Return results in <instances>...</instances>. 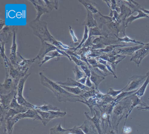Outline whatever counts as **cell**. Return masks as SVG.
Returning <instances> with one entry per match:
<instances>
[{
  "mask_svg": "<svg viewBox=\"0 0 149 134\" xmlns=\"http://www.w3.org/2000/svg\"><path fill=\"white\" fill-rule=\"evenodd\" d=\"M39 74L41 84L51 90L59 102H76L79 100H84V99L82 96L73 94L67 92L56 82H55L46 77L42 72H40Z\"/></svg>",
  "mask_w": 149,
  "mask_h": 134,
  "instance_id": "1",
  "label": "cell"
},
{
  "mask_svg": "<svg viewBox=\"0 0 149 134\" xmlns=\"http://www.w3.org/2000/svg\"><path fill=\"white\" fill-rule=\"evenodd\" d=\"M29 25L33 29L35 36L40 39L41 43L48 42L53 44L57 40L48 30L47 22L35 19L30 22Z\"/></svg>",
  "mask_w": 149,
  "mask_h": 134,
  "instance_id": "2",
  "label": "cell"
},
{
  "mask_svg": "<svg viewBox=\"0 0 149 134\" xmlns=\"http://www.w3.org/2000/svg\"><path fill=\"white\" fill-rule=\"evenodd\" d=\"M31 74H26L23 78H21L19 81L17 88V101L21 105L27 107L30 109H35L36 106L30 103L26 100L23 95V91L24 89L25 83L27 78Z\"/></svg>",
  "mask_w": 149,
  "mask_h": 134,
  "instance_id": "3",
  "label": "cell"
},
{
  "mask_svg": "<svg viewBox=\"0 0 149 134\" xmlns=\"http://www.w3.org/2000/svg\"><path fill=\"white\" fill-rule=\"evenodd\" d=\"M146 79L145 75H135L131 77L128 84L124 88V92H130L139 89L143 84Z\"/></svg>",
  "mask_w": 149,
  "mask_h": 134,
  "instance_id": "4",
  "label": "cell"
},
{
  "mask_svg": "<svg viewBox=\"0 0 149 134\" xmlns=\"http://www.w3.org/2000/svg\"><path fill=\"white\" fill-rule=\"evenodd\" d=\"M38 114L41 117L42 122L44 126H46L50 121L55 118L64 117L66 114V112L61 111H49L48 112H44L41 110L36 109Z\"/></svg>",
  "mask_w": 149,
  "mask_h": 134,
  "instance_id": "5",
  "label": "cell"
},
{
  "mask_svg": "<svg viewBox=\"0 0 149 134\" xmlns=\"http://www.w3.org/2000/svg\"><path fill=\"white\" fill-rule=\"evenodd\" d=\"M17 88L18 85H16L14 80L6 74L5 81L1 84V94H8L13 90H17Z\"/></svg>",
  "mask_w": 149,
  "mask_h": 134,
  "instance_id": "6",
  "label": "cell"
},
{
  "mask_svg": "<svg viewBox=\"0 0 149 134\" xmlns=\"http://www.w3.org/2000/svg\"><path fill=\"white\" fill-rule=\"evenodd\" d=\"M149 54V43H146L142 48L135 52L130 59V61L135 62L139 67L142 60Z\"/></svg>",
  "mask_w": 149,
  "mask_h": 134,
  "instance_id": "7",
  "label": "cell"
},
{
  "mask_svg": "<svg viewBox=\"0 0 149 134\" xmlns=\"http://www.w3.org/2000/svg\"><path fill=\"white\" fill-rule=\"evenodd\" d=\"M143 46V45L135 44L127 47H116L114 49V51L116 52L117 55L119 54L124 56L132 55L135 52L142 48Z\"/></svg>",
  "mask_w": 149,
  "mask_h": 134,
  "instance_id": "8",
  "label": "cell"
},
{
  "mask_svg": "<svg viewBox=\"0 0 149 134\" xmlns=\"http://www.w3.org/2000/svg\"><path fill=\"white\" fill-rule=\"evenodd\" d=\"M18 29L17 26H14L13 29V41L12 47H11V53L10 55V60L13 65H18V62H17V45L16 44V33Z\"/></svg>",
  "mask_w": 149,
  "mask_h": 134,
  "instance_id": "9",
  "label": "cell"
},
{
  "mask_svg": "<svg viewBox=\"0 0 149 134\" xmlns=\"http://www.w3.org/2000/svg\"><path fill=\"white\" fill-rule=\"evenodd\" d=\"M57 49V48L56 46L50 43L47 42L41 43L40 50L37 56L38 59L40 60V62H41L43 60L44 57L46 56V54L50 52L56 51Z\"/></svg>",
  "mask_w": 149,
  "mask_h": 134,
  "instance_id": "10",
  "label": "cell"
},
{
  "mask_svg": "<svg viewBox=\"0 0 149 134\" xmlns=\"http://www.w3.org/2000/svg\"><path fill=\"white\" fill-rule=\"evenodd\" d=\"M17 55L22 59V61L18 64V67L17 68L18 70L20 72H27L30 66L38 59V57L36 56L34 58L26 59L23 58L18 52L17 53Z\"/></svg>",
  "mask_w": 149,
  "mask_h": 134,
  "instance_id": "11",
  "label": "cell"
},
{
  "mask_svg": "<svg viewBox=\"0 0 149 134\" xmlns=\"http://www.w3.org/2000/svg\"><path fill=\"white\" fill-rule=\"evenodd\" d=\"M16 116L19 119H23V118H30L33 120H36L39 121H42L41 117L40 115L38 114L36 109H28L26 112L24 113H21L16 115Z\"/></svg>",
  "mask_w": 149,
  "mask_h": 134,
  "instance_id": "12",
  "label": "cell"
},
{
  "mask_svg": "<svg viewBox=\"0 0 149 134\" xmlns=\"http://www.w3.org/2000/svg\"><path fill=\"white\" fill-rule=\"evenodd\" d=\"M56 83L59 84V85L67 86L72 87H78L81 89H83V90H86V91H89L91 89H90V88H91L86 86L85 85H83V84H81V83L78 82L76 80H74L71 78H68L67 80L66 81H64V82L57 81Z\"/></svg>",
  "mask_w": 149,
  "mask_h": 134,
  "instance_id": "13",
  "label": "cell"
},
{
  "mask_svg": "<svg viewBox=\"0 0 149 134\" xmlns=\"http://www.w3.org/2000/svg\"><path fill=\"white\" fill-rule=\"evenodd\" d=\"M17 94V90H13L8 94H1V106L4 107H9L14 98L15 95Z\"/></svg>",
  "mask_w": 149,
  "mask_h": 134,
  "instance_id": "14",
  "label": "cell"
},
{
  "mask_svg": "<svg viewBox=\"0 0 149 134\" xmlns=\"http://www.w3.org/2000/svg\"><path fill=\"white\" fill-rule=\"evenodd\" d=\"M91 71V75L90 79L92 83H94L95 85V88L96 90H98V87L100 83L102 82V81L105 79V77L99 74L96 72L94 69L93 67L91 66L89 67Z\"/></svg>",
  "mask_w": 149,
  "mask_h": 134,
  "instance_id": "15",
  "label": "cell"
},
{
  "mask_svg": "<svg viewBox=\"0 0 149 134\" xmlns=\"http://www.w3.org/2000/svg\"><path fill=\"white\" fill-rule=\"evenodd\" d=\"M129 97H130L131 101V104L130 108V109H129V111H128V113H127L126 116H125V120L124 126L125 125V122H126V119H127L128 116L130 114L131 112L132 111L133 109L136 106H137V105H143L144 103L143 101L142 97V98H139V97H138L137 95H136L135 94V93H134L133 94L130 95Z\"/></svg>",
  "mask_w": 149,
  "mask_h": 134,
  "instance_id": "16",
  "label": "cell"
},
{
  "mask_svg": "<svg viewBox=\"0 0 149 134\" xmlns=\"http://www.w3.org/2000/svg\"><path fill=\"white\" fill-rule=\"evenodd\" d=\"M84 7L86 10L89 11L93 14L99 13V9L97 4L94 2L90 1H78Z\"/></svg>",
  "mask_w": 149,
  "mask_h": 134,
  "instance_id": "17",
  "label": "cell"
},
{
  "mask_svg": "<svg viewBox=\"0 0 149 134\" xmlns=\"http://www.w3.org/2000/svg\"><path fill=\"white\" fill-rule=\"evenodd\" d=\"M17 94L15 95L11 104L9 106V108L14 109L18 114L25 113L28 109H30V108L21 105L20 104L18 103V101H17Z\"/></svg>",
  "mask_w": 149,
  "mask_h": 134,
  "instance_id": "18",
  "label": "cell"
},
{
  "mask_svg": "<svg viewBox=\"0 0 149 134\" xmlns=\"http://www.w3.org/2000/svg\"><path fill=\"white\" fill-rule=\"evenodd\" d=\"M79 127L82 129L86 134H97L96 130H95V125L89 120H86L82 125Z\"/></svg>",
  "mask_w": 149,
  "mask_h": 134,
  "instance_id": "19",
  "label": "cell"
},
{
  "mask_svg": "<svg viewBox=\"0 0 149 134\" xmlns=\"http://www.w3.org/2000/svg\"><path fill=\"white\" fill-rule=\"evenodd\" d=\"M29 1L35 6V8L36 9V11H37V15H36V17L35 19L36 20H40V18L43 14L49 13L51 12V11L47 7H44L42 5L37 4L34 2L33 0H31Z\"/></svg>",
  "mask_w": 149,
  "mask_h": 134,
  "instance_id": "20",
  "label": "cell"
},
{
  "mask_svg": "<svg viewBox=\"0 0 149 134\" xmlns=\"http://www.w3.org/2000/svg\"><path fill=\"white\" fill-rule=\"evenodd\" d=\"M13 26H6L2 30H1V41L7 42H8L10 37L11 32H13Z\"/></svg>",
  "mask_w": 149,
  "mask_h": 134,
  "instance_id": "21",
  "label": "cell"
},
{
  "mask_svg": "<svg viewBox=\"0 0 149 134\" xmlns=\"http://www.w3.org/2000/svg\"><path fill=\"white\" fill-rule=\"evenodd\" d=\"M87 11V18L85 19L83 25H84V26H87L89 29L97 26L96 20L94 18L93 14L89 11Z\"/></svg>",
  "mask_w": 149,
  "mask_h": 134,
  "instance_id": "22",
  "label": "cell"
},
{
  "mask_svg": "<svg viewBox=\"0 0 149 134\" xmlns=\"http://www.w3.org/2000/svg\"><path fill=\"white\" fill-rule=\"evenodd\" d=\"M58 3H59V1H47V0L36 1V3L37 4L47 7L51 11L54 8L56 10L58 9Z\"/></svg>",
  "mask_w": 149,
  "mask_h": 134,
  "instance_id": "23",
  "label": "cell"
},
{
  "mask_svg": "<svg viewBox=\"0 0 149 134\" xmlns=\"http://www.w3.org/2000/svg\"><path fill=\"white\" fill-rule=\"evenodd\" d=\"M93 36H104L108 37V35L104 32L102 27L100 28L98 26L89 29V37H93Z\"/></svg>",
  "mask_w": 149,
  "mask_h": 134,
  "instance_id": "24",
  "label": "cell"
},
{
  "mask_svg": "<svg viewBox=\"0 0 149 134\" xmlns=\"http://www.w3.org/2000/svg\"><path fill=\"white\" fill-rule=\"evenodd\" d=\"M61 86L67 92H69L70 93L73 94L80 95L81 96H82L83 94L85 93V91H86V90H83V89H81L78 87H72L67 86H62V85H61Z\"/></svg>",
  "mask_w": 149,
  "mask_h": 134,
  "instance_id": "25",
  "label": "cell"
},
{
  "mask_svg": "<svg viewBox=\"0 0 149 134\" xmlns=\"http://www.w3.org/2000/svg\"><path fill=\"white\" fill-rule=\"evenodd\" d=\"M35 109H38L44 112H48L49 111H60V109L57 107H54L51 104L44 102L42 106H36Z\"/></svg>",
  "mask_w": 149,
  "mask_h": 134,
  "instance_id": "26",
  "label": "cell"
},
{
  "mask_svg": "<svg viewBox=\"0 0 149 134\" xmlns=\"http://www.w3.org/2000/svg\"><path fill=\"white\" fill-rule=\"evenodd\" d=\"M146 79L145 81H144L142 86L140 87V88L135 93V94L139 98H142L144 94L146 88L149 83V71H148V72L146 74Z\"/></svg>",
  "mask_w": 149,
  "mask_h": 134,
  "instance_id": "27",
  "label": "cell"
},
{
  "mask_svg": "<svg viewBox=\"0 0 149 134\" xmlns=\"http://www.w3.org/2000/svg\"><path fill=\"white\" fill-rule=\"evenodd\" d=\"M137 11L139 13L137 15L134 16L131 15L129 17L126 18L125 22V24L127 26L128 25V23H131L134 20H136V19H139V18H149V16H148V15L144 13L143 11H142L140 10H139Z\"/></svg>",
  "mask_w": 149,
  "mask_h": 134,
  "instance_id": "28",
  "label": "cell"
},
{
  "mask_svg": "<svg viewBox=\"0 0 149 134\" xmlns=\"http://www.w3.org/2000/svg\"><path fill=\"white\" fill-rule=\"evenodd\" d=\"M50 55H46L45 56L44 58H43V60L41 61V62H39V66L41 67L44 63L46 62H47L49 60H50L54 58H58V57H61V56H63L61 54H60L57 51H53L50 52Z\"/></svg>",
  "mask_w": 149,
  "mask_h": 134,
  "instance_id": "29",
  "label": "cell"
},
{
  "mask_svg": "<svg viewBox=\"0 0 149 134\" xmlns=\"http://www.w3.org/2000/svg\"><path fill=\"white\" fill-rule=\"evenodd\" d=\"M50 134H65V132L69 131V129H66L62 127L61 123L56 125L54 128H51L50 129Z\"/></svg>",
  "mask_w": 149,
  "mask_h": 134,
  "instance_id": "30",
  "label": "cell"
},
{
  "mask_svg": "<svg viewBox=\"0 0 149 134\" xmlns=\"http://www.w3.org/2000/svg\"><path fill=\"white\" fill-rule=\"evenodd\" d=\"M89 32V29L87 26H85V27H84V33L82 39L81 41L80 42L79 45L77 47H75L74 51H73L75 52L78 49H81L82 48L83 45L84 44V43L86 42V41L88 40V38Z\"/></svg>",
  "mask_w": 149,
  "mask_h": 134,
  "instance_id": "31",
  "label": "cell"
},
{
  "mask_svg": "<svg viewBox=\"0 0 149 134\" xmlns=\"http://www.w3.org/2000/svg\"><path fill=\"white\" fill-rule=\"evenodd\" d=\"M130 45H111L107 46H105V48H103V49H98L97 50L98 51L100 52L103 53H108L111 52L113 51L114 49L116 47H123V46L126 47V46H131Z\"/></svg>",
  "mask_w": 149,
  "mask_h": 134,
  "instance_id": "32",
  "label": "cell"
},
{
  "mask_svg": "<svg viewBox=\"0 0 149 134\" xmlns=\"http://www.w3.org/2000/svg\"><path fill=\"white\" fill-rule=\"evenodd\" d=\"M115 36L117 39V40L118 42H125V43H134L136 44L143 45H145L146 44V43H143V42L136 41L135 39H131L129 37L127 36L126 35H125L124 37L123 38L118 37L116 35H115Z\"/></svg>",
  "mask_w": 149,
  "mask_h": 134,
  "instance_id": "33",
  "label": "cell"
},
{
  "mask_svg": "<svg viewBox=\"0 0 149 134\" xmlns=\"http://www.w3.org/2000/svg\"><path fill=\"white\" fill-rule=\"evenodd\" d=\"M73 71L74 74L75 80L77 81L86 76V74L84 72L81 71L78 67V66L77 65H76L75 67L73 68Z\"/></svg>",
  "mask_w": 149,
  "mask_h": 134,
  "instance_id": "34",
  "label": "cell"
},
{
  "mask_svg": "<svg viewBox=\"0 0 149 134\" xmlns=\"http://www.w3.org/2000/svg\"><path fill=\"white\" fill-rule=\"evenodd\" d=\"M124 90V88L120 90H115L112 88H109V91L107 93V94L110 96H111L113 98H116L117 96H118L121 93H122Z\"/></svg>",
  "mask_w": 149,
  "mask_h": 134,
  "instance_id": "35",
  "label": "cell"
},
{
  "mask_svg": "<svg viewBox=\"0 0 149 134\" xmlns=\"http://www.w3.org/2000/svg\"><path fill=\"white\" fill-rule=\"evenodd\" d=\"M80 67L86 75H87L88 77H90L91 75V71L88 65L85 62H84L83 65H81Z\"/></svg>",
  "mask_w": 149,
  "mask_h": 134,
  "instance_id": "36",
  "label": "cell"
},
{
  "mask_svg": "<svg viewBox=\"0 0 149 134\" xmlns=\"http://www.w3.org/2000/svg\"><path fill=\"white\" fill-rule=\"evenodd\" d=\"M69 131L73 134H86L80 127L76 126L72 128L69 129Z\"/></svg>",
  "mask_w": 149,
  "mask_h": 134,
  "instance_id": "37",
  "label": "cell"
},
{
  "mask_svg": "<svg viewBox=\"0 0 149 134\" xmlns=\"http://www.w3.org/2000/svg\"><path fill=\"white\" fill-rule=\"evenodd\" d=\"M88 63L91 65L93 68H95L97 65H98V62L95 58H87Z\"/></svg>",
  "mask_w": 149,
  "mask_h": 134,
  "instance_id": "38",
  "label": "cell"
},
{
  "mask_svg": "<svg viewBox=\"0 0 149 134\" xmlns=\"http://www.w3.org/2000/svg\"><path fill=\"white\" fill-rule=\"evenodd\" d=\"M69 31L70 33V35L72 37L73 42L74 43H77L79 42V39H77V37L76 36L74 32V30H73V28L71 27V25H69Z\"/></svg>",
  "mask_w": 149,
  "mask_h": 134,
  "instance_id": "39",
  "label": "cell"
},
{
  "mask_svg": "<svg viewBox=\"0 0 149 134\" xmlns=\"http://www.w3.org/2000/svg\"><path fill=\"white\" fill-rule=\"evenodd\" d=\"M70 56L72 60H73V61L78 66H80L81 65H83V64L84 63V62L82 61L81 60L77 58H76L74 56H72V55H70Z\"/></svg>",
  "mask_w": 149,
  "mask_h": 134,
  "instance_id": "40",
  "label": "cell"
},
{
  "mask_svg": "<svg viewBox=\"0 0 149 134\" xmlns=\"http://www.w3.org/2000/svg\"><path fill=\"white\" fill-rule=\"evenodd\" d=\"M85 86L91 88L93 86V84H92V81L91 80L90 77H87V80H86V83H85Z\"/></svg>",
  "mask_w": 149,
  "mask_h": 134,
  "instance_id": "41",
  "label": "cell"
},
{
  "mask_svg": "<svg viewBox=\"0 0 149 134\" xmlns=\"http://www.w3.org/2000/svg\"><path fill=\"white\" fill-rule=\"evenodd\" d=\"M87 77H88V76L86 75V76H84V77L82 78V79H81L77 81L80 82V83H81V84L85 85V83H86V80H87Z\"/></svg>",
  "mask_w": 149,
  "mask_h": 134,
  "instance_id": "42",
  "label": "cell"
},
{
  "mask_svg": "<svg viewBox=\"0 0 149 134\" xmlns=\"http://www.w3.org/2000/svg\"><path fill=\"white\" fill-rule=\"evenodd\" d=\"M131 128L130 127H123V131L124 133H125V134H128V133H130V132L131 131Z\"/></svg>",
  "mask_w": 149,
  "mask_h": 134,
  "instance_id": "43",
  "label": "cell"
},
{
  "mask_svg": "<svg viewBox=\"0 0 149 134\" xmlns=\"http://www.w3.org/2000/svg\"><path fill=\"white\" fill-rule=\"evenodd\" d=\"M6 25V22L5 20L1 19L0 20V30H1L4 28V26Z\"/></svg>",
  "mask_w": 149,
  "mask_h": 134,
  "instance_id": "44",
  "label": "cell"
},
{
  "mask_svg": "<svg viewBox=\"0 0 149 134\" xmlns=\"http://www.w3.org/2000/svg\"><path fill=\"white\" fill-rule=\"evenodd\" d=\"M139 9L140 10L144 12V13H145L146 15H149V10H148L145 9L143 8H142L141 6H140L139 7Z\"/></svg>",
  "mask_w": 149,
  "mask_h": 134,
  "instance_id": "45",
  "label": "cell"
},
{
  "mask_svg": "<svg viewBox=\"0 0 149 134\" xmlns=\"http://www.w3.org/2000/svg\"><path fill=\"white\" fill-rule=\"evenodd\" d=\"M72 134V133H71V132H70V133H69V134Z\"/></svg>",
  "mask_w": 149,
  "mask_h": 134,
  "instance_id": "46",
  "label": "cell"
},
{
  "mask_svg": "<svg viewBox=\"0 0 149 134\" xmlns=\"http://www.w3.org/2000/svg\"><path fill=\"white\" fill-rule=\"evenodd\" d=\"M148 99H149V98H148Z\"/></svg>",
  "mask_w": 149,
  "mask_h": 134,
  "instance_id": "47",
  "label": "cell"
}]
</instances>
